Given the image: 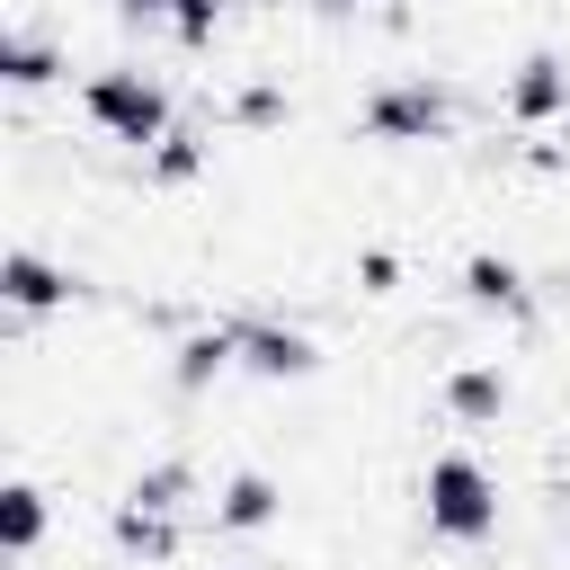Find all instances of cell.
<instances>
[{"label": "cell", "mask_w": 570, "mask_h": 570, "mask_svg": "<svg viewBox=\"0 0 570 570\" xmlns=\"http://www.w3.org/2000/svg\"><path fill=\"white\" fill-rule=\"evenodd\" d=\"M285 517V490L267 481V472H232L223 490H214V534H267Z\"/></svg>", "instance_id": "cell-10"}, {"label": "cell", "mask_w": 570, "mask_h": 570, "mask_svg": "<svg viewBox=\"0 0 570 570\" xmlns=\"http://www.w3.org/2000/svg\"><path fill=\"white\" fill-rule=\"evenodd\" d=\"M240 365V330L232 321H205V330H178V347H169V392H214L223 374Z\"/></svg>", "instance_id": "cell-6"}, {"label": "cell", "mask_w": 570, "mask_h": 570, "mask_svg": "<svg viewBox=\"0 0 570 570\" xmlns=\"http://www.w3.org/2000/svg\"><path fill=\"white\" fill-rule=\"evenodd\" d=\"M45 525H53L45 490H36V481H9V490H0V552H9V561H36Z\"/></svg>", "instance_id": "cell-13"}, {"label": "cell", "mask_w": 570, "mask_h": 570, "mask_svg": "<svg viewBox=\"0 0 570 570\" xmlns=\"http://www.w3.org/2000/svg\"><path fill=\"white\" fill-rule=\"evenodd\" d=\"M107 534H116V552L125 561H142V570H169L178 561V517H160V508H134V499H116V517H107Z\"/></svg>", "instance_id": "cell-11"}, {"label": "cell", "mask_w": 570, "mask_h": 570, "mask_svg": "<svg viewBox=\"0 0 570 570\" xmlns=\"http://www.w3.org/2000/svg\"><path fill=\"white\" fill-rule=\"evenodd\" d=\"M392 285H401V258L392 249H365L356 258V294H392Z\"/></svg>", "instance_id": "cell-18"}, {"label": "cell", "mask_w": 570, "mask_h": 570, "mask_svg": "<svg viewBox=\"0 0 570 570\" xmlns=\"http://www.w3.org/2000/svg\"><path fill=\"white\" fill-rule=\"evenodd\" d=\"M499 107H508L517 125H552V116H570V62H561V53H525V62L508 71Z\"/></svg>", "instance_id": "cell-7"}, {"label": "cell", "mask_w": 570, "mask_h": 570, "mask_svg": "<svg viewBox=\"0 0 570 570\" xmlns=\"http://www.w3.org/2000/svg\"><path fill=\"white\" fill-rule=\"evenodd\" d=\"M232 9H240V0H178V9H169V36H178L187 53H205V45L223 36V18H232Z\"/></svg>", "instance_id": "cell-17"}, {"label": "cell", "mask_w": 570, "mask_h": 570, "mask_svg": "<svg viewBox=\"0 0 570 570\" xmlns=\"http://www.w3.org/2000/svg\"><path fill=\"white\" fill-rule=\"evenodd\" d=\"M71 294H80V276L53 267L45 249H9V258H0V303H9V321H45V312H62Z\"/></svg>", "instance_id": "cell-5"}, {"label": "cell", "mask_w": 570, "mask_h": 570, "mask_svg": "<svg viewBox=\"0 0 570 570\" xmlns=\"http://www.w3.org/2000/svg\"><path fill=\"white\" fill-rule=\"evenodd\" d=\"M107 9H116L125 27H169V9H178V0H107Z\"/></svg>", "instance_id": "cell-19"}, {"label": "cell", "mask_w": 570, "mask_h": 570, "mask_svg": "<svg viewBox=\"0 0 570 570\" xmlns=\"http://www.w3.org/2000/svg\"><path fill=\"white\" fill-rule=\"evenodd\" d=\"M232 330H240V374H258V383H303V374H321V347H312V330H294V321L232 312Z\"/></svg>", "instance_id": "cell-4"}, {"label": "cell", "mask_w": 570, "mask_h": 570, "mask_svg": "<svg viewBox=\"0 0 570 570\" xmlns=\"http://www.w3.org/2000/svg\"><path fill=\"white\" fill-rule=\"evenodd\" d=\"M463 303H472V312H499V321H534L525 267L499 258V249H472V258H463Z\"/></svg>", "instance_id": "cell-9"}, {"label": "cell", "mask_w": 570, "mask_h": 570, "mask_svg": "<svg viewBox=\"0 0 570 570\" xmlns=\"http://www.w3.org/2000/svg\"><path fill=\"white\" fill-rule=\"evenodd\" d=\"M419 517H428V534L436 543H490L499 534V481H490V463L481 454H436L428 463V481H419Z\"/></svg>", "instance_id": "cell-2"}, {"label": "cell", "mask_w": 570, "mask_h": 570, "mask_svg": "<svg viewBox=\"0 0 570 570\" xmlns=\"http://www.w3.org/2000/svg\"><path fill=\"white\" fill-rule=\"evenodd\" d=\"M232 125H249V134H276V125H294V98L276 89V80H249V89H232V107H223Z\"/></svg>", "instance_id": "cell-16"}, {"label": "cell", "mask_w": 570, "mask_h": 570, "mask_svg": "<svg viewBox=\"0 0 570 570\" xmlns=\"http://www.w3.org/2000/svg\"><path fill=\"white\" fill-rule=\"evenodd\" d=\"M436 401H445V419H454V428H499L517 392H508V365L472 356V365H454V374L436 383Z\"/></svg>", "instance_id": "cell-8"}, {"label": "cell", "mask_w": 570, "mask_h": 570, "mask_svg": "<svg viewBox=\"0 0 570 570\" xmlns=\"http://www.w3.org/2000/svg\"><path fill=\"white\" fill-rule=\"evenodd\" d=\"M125 499H134V508H160V517H187V499H196V463H187V454H160V463H142V472L125 481Z\"/></svg>", "instance_id": "cell-14"}, {"label": "cell", "mask_w": 570, "mask_h": 570, "mask_svg": "<svg viewBox=\"0 0 570 570\" xmlns=\"http://www.w3.org/2000/svg\"><path fill=\"white\" fill-rule=\"evenodd\" d=\"M80 116H89L107 142L151 151V142L178 125V98H169V80H160V71H142V62H107V71H89V80H80Z\"/></svg>", "instance_id": "cell-1"}, {"label": "cell", "mask_w": 570, "mask_h": 570, "mask_svg": "<svg viewBox=\"0 0 570 570\" xmlns=\"http://www.w3.org/2000/svg\"><path fill=\"white\" fill-rule=\"evenodd\" d=\"M142 178H151V187H196V178H205V134H196V125H169V134L142 151Z\"/></svg>", "instance_id": "cell-15"}, {"label": "cell", "mask_w": 570, "mask_h": 570, "mask_svg": "<svg viewBox=\"0 0 570 570\" xmlns=\"http://www.w3.org/2000/svg\"><path fill=\"white\" fill-rule=\"evenodd\" d=\"M321 9H365V0H321Z\"/></svg>", "instance_id": "cell-20"}, {"label": "cell", "mask_w": 570, "mask_h": 570, "mask_svg": "<svg viewBox=\"0 0 570 570\" xmlns=\"http://www.w3.org/2000/svg\"><path fill=\"white\" fill-rule=\"evenodd\" d=\"M71 71V53L45 36V27H9V45H0V80L9 89H53Z\"/></svg>", "instance_id": "cell-12"}, {"label": "cell", "mask_w": 570, "mask_h": 570, "mask_svg": "<svg viewBox=\"0 0 570 570\" xmlns=\"http://www.w3.org/2000/svg\"><path fill=\"white\" fill-rule=\"evenodd\" d=\"M454 89L445 80H428V71H401V80H383L365 107H356V134L365 142H445L454 134Z\"/></svg>", "instance_id": "cell-3"}]
</instances>
